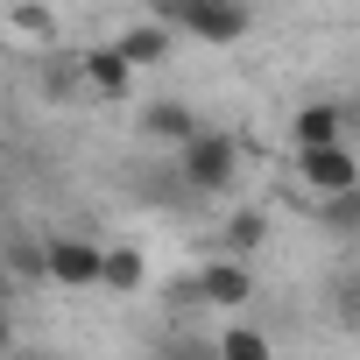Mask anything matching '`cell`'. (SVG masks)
Masks as SVG:
<instances>
[{
	"label": "cell",
	"instance_id": "cell-1",
	"mask_svg": "<svg viewBox=\"0 0 360 360\" xmlns=\"http://www.w3.org/2000/svg\"><path fill=\"white\" fill-rule=\"evenodd\" d=\"M155 22H169L176 36H191L205 50H233V43L255 36V15L240 8V0H162Z\"/></svg>",
	"mask_w": 360,
	"mask_h": 360
},
{
	"label": "cell",
	"instance_id": "cell-2",
	"mask_svg": "<svg viewBox=\"0 0 360 360\" xmlns=\"http://www.w3.org/2000/svg\"><path fill=\"white\" fill-rule=\"evenodd\" d=\"M176 176H184V191H226L233 176H240V141L226 127H198L184 148H176Z\"/></svg>",
	"mask_w": 360,
	"mask_h": 360
},
{
	"label": "cell",
	"instance_id": "cell-3",
	"mask_svg": "<svg viewBox=\"0 0 360 360\" xmlns=\"http://www.w3.org/2000/svg\"><path fill=\"white\" fill-rule=\"evenodd\" d=\"M43 255H50V283L57 290H99V276H106V248L85 240V233H50Z\"/></svg>",
	"mask_w": 360,
	"mask_h": 360
},
{
	"label": "cell",
	"instance_id": "cell-4",
	"mask_svg": "<svg viewBox=\"0 0 360 360\" xmlns=\"http://www.w3.org/2000/svg\"><path fill=\"white\" fill-rule=\"evenodd\" d=\"M297 176H304V191H318V198L332 205V198H353V191H360V155H353V141L311 148V155H297Z\"/></svg>",
	"mask_w": 360,
	"mask_h": 360
},
{
	"label": "cell",
	"instance_id": "cell-5",
	"mask_svg": "<svg viewBox=\"0 0 360 360\" xmlns=\"http://www.w3.org/2000/svg\"><path fill=\"white\" fill-rule=\"evenodd\" d=\"M346 127H353V113L339 99H304L297 120H290V141H297V155H311V148H339Z\"/></svg>",
	"mask_w": 360,
	"mask_h": 360
},
{
	"label": "cell",
	"instance_id": "cell-6",
	"mask_svg": "<svg viewBox=\"0 0 360 360\" xmlns=\"http://www.w3.org/2000/svg\"><path fill=\"white\" fill-rule=\"evenodd\" d=\"M78 85H85L92 99H127V92H134V64H127L113 43H92V50H78Z\"/></svg>",
	"mask_w": 360,
	"mask_h": 360
},
{
	"label": "cell",
	"instance_id": "cell-7",
	"mask_svg": "<svg viewBox=\"0 0 360 360\" xmlns=\"http://www.w3.org/2000/svg\"><path fill=\"white\" fill-rule=\"evenodd\" d=\"M248 297H255V269H248V262L212 255V262L198 269V304H212V311H240Z\"/></svg>",
	"mask_w": 360,
	"mask_h": 360
},
{
	"label": "cell",
	"instance_id": "cell-8",
	"mask_svg": "<svg viewBox=\"0 0 360 360\" xmlns=\"http://www.w3.org/2000/svg\"><path fill=\"white\" fill-rule=\"evenodd\" d=\"M134 127H141V141H169V148H184L205 120H198L184 99H148V106L134 113Z\"/></svg>",
	"mask_w": 360,
	"mask_h": 360
},
{
	"label": "cell",
	"instance_id": "cell-9",
	"mask_svg": "<svg viewBox=\"0 0 360 360\" xmlns=\"http://www.w3.org/2000/svg\"><path fill=\"white\" fill-rule=\"evenodd\" d=\"M169 36H176L169 22H155V15H141V22H127V29L113 36V50H120V57H127L134 71H148V64H162V57H169Z\"/></svg>",
	"mask_w": 360,
	"mask_h": 360
},
{
	"label": "cell",
	"instance_id": "cell-10",
	"mask_svg": "<svg viewBox=\"0 0 360 360\" xmlns=\"http://www.w3.org/2000/svg\"><path fill=\"white\" fill-rule=\"evenodd\" d=\"M141 283H148V255H141V248H106V276H99V290L134 297Z\"/></svg>",
	"mask_w": 360,
	"mask_h": 360
},
{
	"label": "cell",
	"instance_id": "cell-11",
	"mask_svg": "<svg viewBox=\"0 0 360 360\" xmlns=\"http://www.w3.org/2000/svg\"><path fill=\"white\" fill-rule=\"evenodd\" d=\"M212 353H219V360H276V339H269L262 325H226V332L212 339Z\"/></svg>",
	"mask_w": 360,
	"mask_h": 360
},
{
	"label": "cell",
	"instance_id": "cell-12",
	"mask_svg": "<svg viewBox=\"0 0 360 360\" xmlns=\"http://www.w3.org/2000/svg\"><path fill=\"white\" fill-rule=\"evenodd\" d=\"M8 276H22V283H50V255H43V240H8Z\"/></svg>",
	"mask_w": 360,
	"mask_h": 360
},
{
	"label": "cell",
	"instance_id": "cell-13",
	"mask_svg": "<svg viewBox=\"0 0 360 360\" xmlns=\"http://www.w3.org/2000/svg\"><path fill=\"white\" fill-rule=\"evenodd\" d=\"M262 240H269V219H262V212H233V219H226V255H233V262H248Z\"/></svg>",
	"mask_w": 360,
	"mask_h": 360
},
{
	"label": "cell",
	"instance_id": "cell-14",
	"mask_svg": "<svg viewBox=\"0 0 360 360\" xmlns=\"http://www.w3.org/2000/svg\"><path fill=\"white\" fill-rule=\"evenodd\" d=\"M8 29H15L22 43H36V50H43V43L57 36V15H50V8H8Z\"/></svg>",
	"mask_w": 360,
	"mask_h": 360
},
{
	"label": "cell",
	"instance_id": "cell-15",
	"mask_svg": "<svg viewBox=\"0 0 360 360\" xmlns=\"http://www.w3.org/2000/svg\"><path fill=\"white\" fill-rule=\"evenodd\" d=\"M162 360H219V353H212V339H169Z\"/></svg>",
	"mask_w": 360,
	"mask_h": 360
},
{
	"label": "cell",
	"instance_id": "cell-16",
	"mask_svg": "<svg viewBox=\"0 0 360 360\" xmlns=\"http://www.w3.org/2000/svg\"><path fill=\"white\" fill-rule=\"evenodd\" d=\"M8 353H22V346H15V318H8V304H0V360H8Z\"/></svg>",
	"mask_w": 360,
	"mask_h": 360
},
{
	"label": "cell",
	"instance_id": "cell-17",
	"mask_svg": "<svg viewBox=\"0 0 360 360\" xmlns=\"http://www.w3.org/2000/svg\"><path fill=\"white\" fill-rule=\"evenodd\" d=\"M8 360H50V353H29V346H22V353H8Z\"/></svg>",
	"mask_w": 360,
	"mask_h": 360
},
{
	"label": "cell",
	"instance_id": "cell-18",
	"mask_svg": "<svg viewBox=\"0 0 360 360\" xmlns=\"http://www.w3.org/2000/svg\"><path fill=\"white\" fill-rule=\"evenodd\" d=\"M0 304H8V262H0Z\"/></svg>",
	"mask_w": 360,
	"mask_h": 360
},
{
	"label": "cell",
	"instance_id": "cell-19",
	"mask_svg": "<svg viewBox=\"0 0 360 360\" xmlns=\"http://www.w3.org/2000/svg\"><path fill=\"white\" fill-rule=\"evenodd\" d=\"M353 120H360V113H353Z\"/></svg>",
	"mask_w": 360,
	"mask_h": 360
}]
</instances>
